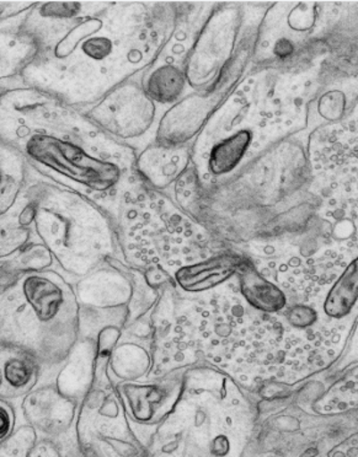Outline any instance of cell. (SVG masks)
<instances>
[{
	"instance_id": "1",
	"label": "cell",
	"mask_w": 358,
	"mask_h": 457,
	"mask_svg": "<svg viewBox=\"0 0 358 457\" xmlns=\"http://www.w3.org/2000/svg\"><path fill=\"white\" fill-rule=\"evenodd\" d=\"M131 6L117 3H36L19 30L37 52L22 84L71 107H91L141 64Z\"/></svg>"
},
{
	"instance_id": "2",
	"label": "cell",
	"mask_w": 358,
	"mask_h": 457,
	"mask_svg": "<svg viewBox=\"0 0 358 457\" xmlns=\"http://www.w3.org/2000/svg\"><path fill=\"white\" fill-rule=\"evenodd\" d=\"M0 140L45 179L100 195L121 182L122 149L112 137L70 104L28 85L0 95Z\"/></svg>"
},
{
	"instance_id": "3",
	"label": "cell",
	"mask_w": 358,
	"mask_h": 457,
	"mask_svg": "<svg viewBox=\"0 0 358 457\" xmlns=\"http://www.w3.org/2000/svg\"><path fill=\"white\" fill-rule=\"evenodd\" d=\"M254 410L230 375L208 364L185 371L171 412L157 427L146 457H244Z\"/></svg>"
},
{
	"instance_id": "4",
	"label": "cell",
	"mask_w": 358,
	"mask_h": 457,
	"mask_svg": "<svg viewBox=\"0 0 358 457\" xmlns=\"http://www.w3.org/2000/svg\"><path fill=\"white\" fill-rule=\"evenodd\" d=\"M79 339V303L56 270L22 274L0 286V345L28 352L50 383Z\"/></svg>"
},
{
	"instance_id": "5",
	"label": "cell",
	"mask_w": 358,
	"mask_h": 457,
	"mask_svg": "<svg viewBox=\"0 0 358 457\" xmlns=\"http://www.w3.org/2000/svg\"><path fill=\"white\" fill-rule=\"evenodd\" d=\"M19 217L74 282L116 257L120 249L105 209L86 195L46 181L35 170Z\"/></svg>"
},
{
	"instance_id": "6",
	"label": "cell",
	"mask_w": 358,
	"mask_h": 457,
	"mask_svg": "<svg viewBox=\"0 0 358 457\" xmlns=\"http://www.w3.org/2000/svg\"><path fill=\"white\" fill-rule=\"evenodd\" d=\"M76 442L84 457H146L107 365H96V383L78 408Z\"/></svg>"
},
{
	"instance_id": "7",
	"label": "cell",
	"mask_w": 358,
	"mask_h": 457,
	"mask_svg": "<svg viewBox=\"0 0 358 457\" xmlns=\"http://www.w3.org/2000/svg\"><path fill=\"white\" fill-rule=\"evenodd\" d=\"M187 370L174 371L155 380L113 385L121 397L133 432L145 447L177 403Z\"/></svg>"
},
{
	"instance_id": "8",
	"label": "cell",
	"mask_w": 358,
	"mask_h": 457,
	"mask_svg": "<svg viewBox=\"0 0 358 457\" xmlns=\"http://www.w3.org/2000/svg\"><path fill=\"white\" fill-rule=\"evenodd\" d=\"M86 116L110 137L135 138L152 125L154 104L141 87L125 81L89 107Z\"/></svg>"
},
{
	"instance_id": "9",
	"label": "cell",
	"mask_w": 358,
	"mask_h": 457,
	"mask_svg": "<svg viewBox=\"0 0 358 457\" xmlns=\"http://www.w3.org/2000/svg\"><path fill=\"white\" fill-rule=\"evenodd\" d=\"M78 408L79 404L63 396L54 381L41 383L21 401L25 424L34 428L38 437L60 443L66 452L77 446Z\"/></svg>"
},
{
	"instance_id": "10",
	"label": "cell",
	"mask_w": 358,
	"mask_h": 457,
	"mask_svg": "<svg viewBox=\"0 0 358 457\" xmlns=\"http://www.w3.org/2000/svg\"><path fill=\"white\" fill-rule=\"evenodd\" d=\"M243 260L239 254L226 251L180 267L172 274V278L182 293L191 295L210 293L236 276Z\"/></svg>"
},
{
	"instance_id": "11",
	"label": "cell",
	"mask_w": 358,
	"mask_h": 457,
	"mask_svg": "<svg viewBox=\"0 0 358 457\" xmlns=\"http://www.w3.org/2000/svg\"><path fill=\"white\" fill-rule=\"evenodd\" d=\"M132 323L131 310L79 306V337L96 343L97 363H109L110 354Z\"/></svg>"
},
{
	"instance_id": "12",
	"label": "cell",
	"mask_w": 358,
	"mask_h": 457,
	"mask_svg": "<svg viewBox=\"0 0 358 457\" xmlns=\"http://www.w3.org/2000/svg\"><path fill=\"white\" fill-rule=\"evenodd\" d=\"M96 343L79 337L52 380L57 390L63 396L80 404L96 383Z\"/></svg>"
},
{
	"instance_id": "13",
	"label": "cell",
	"mask_w": 358,
	"mask_h": 457,
	"mask_svg": "<svg viewBox=\"0 0 358 457\" xmlns=\"http://www.w3.org/2000/svg\"><path fill=\"white\" fill-rule=\"evenodd\" d=\"M42 381L38 361L22 349L0 345V400H22Z\"/></svg>"
},
{
	"instance_id": "14",
	"label": "cell",
	"mask_w": 358,
	"mask_h": 457,
	"mask_svg": "<svg viewBox=\"0 0 358 457\" xmlns=\"http://www.w3.org/2000/svg\"><path fill=\"white\" fill-rule=\"evenodd\" d=\"M153 368V338L122 333L107 363V377L113 385L148 380Z\"/></svg>"
},
{
	"instance_id": "15",
	"label": "cell",
	"mask_w": 358,
	"mask_h": 457,
	"mask_svg": "<svg viewBox=\"0 0 358 457\" xmlns=\"http://www.w3.org/2000/svg\"><path fill=\"white\" fill-rule=\"evenodd\" d=\"M32 174L25 156L0 140V219L24 204Z\"/></svg>"
},
{
	"instance_id": "16",
	"label": "cell",
	"mask_w": 358,
	"mask_h": 457,
	"mask_svg": "<svg viewBox=\"0 0 358 457\" xmlns=\"http://www.w3.org/2000/svg\"><path fill=\"white\" fill-rule=\"evenodd\" d=\"M19 25L0 28V84L18 83L37 52L34 40Z\"/></svg>"
},
{
	"instance_id": "17",
	"label": "cell",
	"mask_w": 358,
	"mask_h": 457,
	"mask_svg": "<svg viewBox=\"0 0 358 457\" xmlns=\"http://www.w3.org/2000/svg\"><path fill=\"white\" fill-rule=\"evenodd\" d=\"M236 276L239 280V292L243 299L256 312H281L287 305L285 294L262 276L249 260H243Z\"/></svg>"
},
{
	"instance_id": "18",
	"label": "cell",
	"mask_w": 358,
	"mask_h": 457,
	"mask_svg": "<svg viewBox=\"0 0 358 457\" xmlns=\"http://www.w3.org/2000/svg\"><path fill=\"white\" fill-rule=\"evenodd\" d=\"M54 256L35 237L24 249L0 262V286L12 282L22 274L54 270Z\"/></svg>"
},
{
	"instance_id": "19",
	"label": "cell",
	"mask_w": 358,
	"mask_h": 457,
	"mask_svg": "<svg viewBox=\"0 0 358 457\" xmlns=\"http://www.w3.org/2000/svg\"><path fill=\"white\" fill-rule=\"evenodd\" d=\"M187 78L177 65L164 64L153 71L146 83V94L159 104H175L185 90Z\"/></svg>"
},
{
	"instance_id": "20",
	"label": "cell",
	"mask_w": 358,
	"mask_h": 457,
	"mask_svg": "<svg viewBox=\"0 0 358 457\" xmlns=\"http://www.w3.org/2000/svg\"><path fill=\"white\" fill-rule=\"evenodd\" d=\"M252 135L247 130L237 132L229 138L217 143L210 153L208 168L213 175H226L237 168L249 148Z\"/></svg>"
},
{
	"instance_id": "21",
	"label": "cell",
	"mask_w": 358,
	"mask_h": 457,
	"mask_svg": "<svg viewBox=\"0 0 358 457\" xmlns=\"http://www.w3.org/2000/svg\"><path fill=\"white\" fill-rule=\"evenodd\" d=\"M19 209L0 219V262L14 256L35 239L32 228L21 223Z\"/></svg>"
},
{
	"instance_id": "22",
	"label": "cell",
	"mask_w": 358,
	"mask_h": 457,
	"mask_svg": "<svg viewBox=\"0 0 358 457\" xmlns=\"http://www.w3.org/2000/svg\"><path fill=\"white\" fill-rule=\"evenodd\" d=\"M154 152L162 164L159 165L152 162V164L139 162V168L142 166L143 174L148 176L153 185L164 187L181 174L182 170L187 166V155L180 153V150H154ZM142 160L149 162V160Z\"/></svg>"
},
{
	"instance_id": "23",
	"label": "cell",
	"mask_w": 358,
	"mask_h": 457,
	"mask_svg": "<svg viewBox=\"0 0 358 457\" xmlns=\"http://www.w3.org/2000/svg\"><path fill=\"white\" fill-rule=\"evenodd\" d=\"M356 295H358V260L351 264L350 269L329 295L325 309L329 315H343L351 308Z\"/></svg>"
},
{
	"instance_id": "24",
	"label": "cell",
	"mask_w": 358,
	"mask_h": 457,
	"mask_svg": "<svg viewBox=\"0 0 358 457\" xmlns=\"http://www.w3.org/2000/svg\"><path fill=\"white\" fill-rule=\"evenodd\" d=\"M37 439L38 436L34 428L21 424L0 446V457H26Z\"/></svg>"
},
{
	"instance_id": "25",
	"label": "cell",
	"mask_w": 358,
	"mask_h": 457,
	"mask_svg": "<svg viewBox=\"0 0 358 457\" xmlns=\"http://www.w3.org/2000/svg\"><path fill=\"white\" fill-rule=\"evenodd\" d=\"M35 4V2H0V28L21 24Z\"/></svg>"
},
{
	"instance_id": "26",
	"label": "cell",
	"mask_w": 358,
	"mask_h": 457,
	"mask_svg": "<svg viewBox=\"0 0 358 457\" xmlns=\"http://www.w3.org/2000/svg\"><path fill=\"white\" fill-rule=\"evenodd\" d=\"M16 420H18V417H16L14 404L0 400V446L15 432L18 428Z\"/></svg>"
},
{
	"instance_id": "27",
	"label": "cell",
	"mask_w": 358,
	"mask_h": 457,
	"mask_svg": "<svg viewBox=\"0 0 358 457\" xmlns=\"http://www.w3.org/2000/svg\"><path fill=\"white\" fill-rule=\"evenodd\" d=\"M318 320L317 312L303 303L292 306L287 312V321L296 328H305L313 325Z\"/></svg>"
},
{
	"instance_id": "28",
	"label": "cell",
	"mask_w": 358,
	"mask_h": 457,
	"mask_svg": "<svg viewBox=\"0 0 358 457\" xmlns=\"http://www.w3.org/2000/svg\"><path fill=\"white\" fill-rule=\"evenodd\" d=\"M64 447L54 440L38 437L26 457H64Z\"/></svg>"
},
{
	"instance_id": "29",
	"label": "cell",
	"mask_w": 358,
	"mask_h": 457,
	"mask_svg": "<svg viewBox=\"0 0 358 457\" xmlns=\"http://www.w3.org/2000/svg\"><path fill=\"white\" fill-rule=\"evenodd\" d=\"M64 457H84L81 455L79 450H78L77 446L71 447L68 449L66 453H64Z\"/></svg>"
},
{
	"instance_id": "30",
	"label": "cell",
	"mask_w": 358,
	"mask_h": 457,
	"mask_svg": "<svg viewBox=\"0 0 358 457\" xmlns=\"http://www.w3.org/2000/svg\"><path fill=\"white\" fill-rule=\"evenodd\" d=\"M21 81H18V83H6V84H0V95L4 93L6 89H9L11 87H14L16 84H21Z\"/></svg>"
}]
</instances>
